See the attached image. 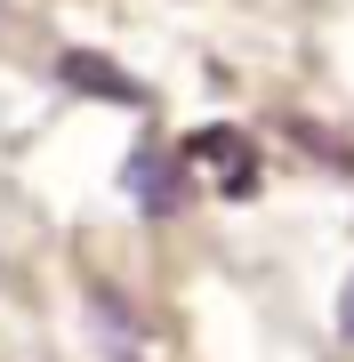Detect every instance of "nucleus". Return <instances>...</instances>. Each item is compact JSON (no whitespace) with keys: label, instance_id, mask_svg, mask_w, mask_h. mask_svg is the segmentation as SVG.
Returning <instances> with one entry per match:
<instances>
[{"label":"nucleus","instance_id":"1","mask_svg":"<svg viewBox=\"0 0 354 362\" xmlns=\"http://www.w3.org/2000/svg\"><path fill=\"white\" fill-rule=\"evenodd\" d=\"M177 169H185V194H210V202L258 194V145L242 129H194L177 145Z\"/></svg>","mask_w":354,"mask_h":362},{"label":"nucleus","instance_id":"2","mask_svg":"<svg viewBox=\"0 0 354 362\" xmlns=\"http://www.w3.org/2000/svg\"><path fill=\"white\" fill-rule=\"evenodd\" d=\"M129 194L145 218H170V209L185 202V169H177V145H137L129 161Z\"/></svg>","mask_w":354,"mask_h":362},{"label":"nucleus","instance_id":"3","mask_svg":"<svg viewBox=\"0 0 354 362\" xmlns=\"http://www.w3.org/2000/svg\"><path fill=\"white\" fill-rule=\"evenodd\" d=\"M57 73H65L81 97H105V105H145V89H137V81L121 73V65H105V57H81V49H73Z\"/></svg>","mask_w":354,"mask_h":362},{"label":"nucleus","instance_id":"4","mask_svg":"<svg viewBox=\"0 0 354 362\" xmlns=\"http://www.w3.org/2000/svg\"><path fill=\"white\" fill-rule=\"evenodd\" d=\"M338 330L354 338V274H346V298H338Z\"/></svg>","mask_w":354,"mask_h":362}]
</instances>
